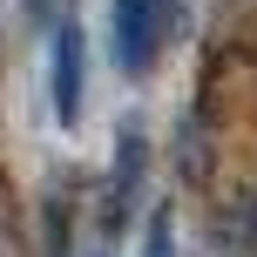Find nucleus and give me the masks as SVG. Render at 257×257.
Masks as SVG:
<instances>
[{
	"label": "nucleus",
	"mask_w": 257,
	"mask_h": 257,
	"mask_svg": "<svg viewBox=\"0 0 257 257\" xmlns=\"http://www.w3.org/2000/svg\"><path fill=\"white\" fill-rule=\"evenodd\" d=\"M27 7H34V14H41V7H48V0H27Z\"/></svg>",
	"instance_id": "423d86ee"
},
{
	"label": "nucleus",
	"mask_w": 257,
	"mask_h": 257,
	"mask_svg": "<svg viewBox=\"0 0 257 257\" xmlns=\"http://www.w3.org/2000/svg\"><path fill=\"white\" fill-rule=\"evenodd\" d=\"M115 176H108V223H122V210H128V196H136V176H142V136L136 128H122V142H115Z\"/></svg>",
	"instance_id": "7ed1b4c3"
},
{
	"label": "nucleus",
	"mask_w": 257,
	"mask_h": 257,
	"mask_svg": "<svg viewBox=\"0 0 257 257\" xmlns=\"http://www.w3.org/2000/svg\"><path fill=\"white\" fill-rule=\"evenodd\" d=\"M142 257H176V230H169V217H163V210L149 217V244H142Z\"/></svg>",
	"instance_id": "39448f33"
},
{
	"label": "nucleus",
	"mask_w": 257,
	"mask_h": 257,
	"mask_svg": "<svg viewBox=\"0 0 257 257\" xmlns=\"http://www.w3.org/2000/svg\"><path fill=\"white\" fill-rule=\"evenodd\" d=\"M108 27H115V61L128 75H149L176 27V0H108Z\"/></svg>",
	"instance_id": "f257e3e1"
},
{
	"label": "nucleus",
	"mask_w": 257,
	"mask_h": 257,
	"mask_svg": "<svg viewBox=\"0 0 257 257\" xmlns=\"http://www.w3.org/2000/svg\"><path fill=\"white\" fill-rule=\"evenodd\" d=\"M217 244H230L237 257H257V203H244L237 217L217 223Z\"/></svg>",
	"instance_id": "20e7f679"
},
{
	"label": "nucleus",
	"mask_w": 257,
	"mask_h": 257,
	"mask_svg": "<svg viewBox=\"0 0 257 257\" xmlns=\"http://www.w3.org/2000/svg\"><path fill=\"white\" fill-rule=\"evenodd\" d=\"M54 115L61 122L81 115V27L75 21L54 27Z\"/></svg>",
	"instance_id": "f03ea898"
}]
</instances>
